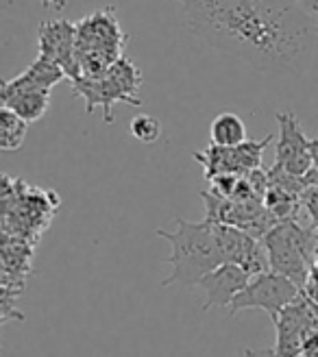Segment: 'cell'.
<instances>
[{
	"label": "cell",
	"instance_id": "cell-1",
	"mask_svg": "<svg viewBox=\"0 0 318 357\" xmlns=\"http://www.w3.org/2000/svg\"><path fill=\"white\" fill-rule=\"evenodd\" d=\"M174 3L197 38L266 73L303 75L318 52V24L298 0Z\"/></svg>",
	"mask_w": 318,
	"mask_h": 357
},
{
	"label": "cell",
	"instance_id": "cell-2",
	"mask_svg": "<svg viewBox=\"0 0 318 357\" xmlns=\"http://www.w3.org/2000/svg\"><path fill=\"white\" fill-rule=\"evenodd\" d=\"M174 222V231H155V236L170 244V255L164 261L172 266V273L162 285H199L205 275L225 264L214 225L207 220L188 222L183 218H176Z\"/></svg>",
	"mask_w": 318,
	"mask_h": 357
},
{
	"label": "cell",
	"instance_id": "cell-3",
	"mask_svg": "<svg viewBox=\"0 0 318 357\" xmlns=\"http://www.w3.org/2000/svg\"><path fill=\"white\" fill-rule=\"evenodd\" d=\"M114 9L96 11L77 22V61L83 77H103L122 57L127 46Z\"/></svg>",
	"mask_w": 318,
	"mask_h": 357
},
{
	"label": "cell",
	"instance_id": "cell-4",
	"mask_svg": "<svg viewBox=\"0 0 318 357\" xmlns=\"http://www.w3.org/2000/svg\"><path fill=\"white\" fill-rule=\"evenodd\" d=\"M298 296H301V285L294 283L286 275L266 271L262 275L251 277V281L246 283V288L234 298L232 305H229V314L236 316L242 310H264L275 323L281 310L290 305Z\"/></svg>",
	"mask_w": 318,
	"mask_h": 357
},
{
	"label": "cell",
	"instance_id": "cell-5",
	"mask_svg": "<svg viewBox=\"0 0 318 357\" xmlns=\"http://www.w3.org/2000/svg\"><path fill=\"white\" fill-rule=\"evenodd\" d=\"M271 271L290 277L294 283L303 285L308 279V236L294 222L286 220L275 225L266 236Z\"/></svg>",
	"mask_w": 318,
	"mask_h": 357
},
{
	"label": "cell",
	"instance_id": "cell-6",
	"mask_svg": "<svg viewBox=\"0 0 318 357\" xmlns=\"http://www.w3.org/2000/svg\"><path fill=\"white\" fill-rule=\"evenodd\" d=\"M275 329H277L275 355L301 357L303 337L310 331L318 329V305L301 292V296L294 298L290 305L281 310L279 318L275 320Z\"/></svg>",
	"mask_w": 318,
	"mask_h": 357
},
{
	"label": "cell",
	"instance_id": "cell-7",
	"mask_svg": "<svg viewBox=\"0 0 318 357\" xmlns=\"http://www.w3.org/2000/svg\"><path fill=\"white\" fill-rule=\"evenodd\" d=\"M279 142L275 151V168L284 170L292 176H305L314 164L310 155V137L303 133L301 122L292 112L277 114Z\"/></svg>",
	"mask_w": 318,
	"mask_h": 357
},
{
	"label": "cell",
	"instance_id": "cell-8",
	"mask_svg": "<svg viewBox=\"0 0 318 357\" xmlns=\"http://www.w3.org/2000/svg\"><path fill=\"white\" fill-rule=\"evenodd\" d=\"M38 57L61 66L73 81L83 77L77 61V24L68 20H44L38 29Z\"/></svg>",
	"mask_w": 318,
	"mask_h": 357
},
{
	"label": "cell",
	"instance_id": "cell-9",
	"mask_svg": "<svg viewBox=\"0 0 318 357\" xmlns=\"http://www.w3.org/2000/svg\"><path fill=\"white\" fill-rule=\"evenodd\" d=\"M73 94L85 98V114L92 116L96 107L103 109V120L105 124L114 122V105L125 102L131 107H142V100L137 96L127 94L114 79L107 75L103 77H79L73 81Z\"/></svg>",
	"mask_w": 318,
	"mask_h": 357
},
{
	"label": "cell",
	"instance_id": "cell-10",
	"mask_svg": "<svg viewBox=\"0 0 318 357\" xmlns=\"http://www.w3.org/2000/svg\"><path fill=\"white\" fill-rule=\"evenodd\" d=\"M249 281H251V275L246 273L240 264H232V261L220 264L209 275H205L199 283V288H203L207 296L203 310H211V307L229 310L234 298L246 288Z\"/></svg>",
	"mask_w": 318,
	"mask_h": 357
},
{
	"label": "cell",
	"instance_id": "cell-11",
	"mask_svg": "<svg viewBox=\"0 0 318 357\" xmlns=\"http://www.w3.org/2000/svg\"><path fill=\"white\" fill-rule=\"evenodd\" d=\"M3 107L11 109L26 122H38L44 118L48 105H50V92L48 89H31V87H3Z\"/></svg>",
	"mask_w": 318,
	"mask_h": 357
},
{
	"label": "cell",
	"instance_id": "cell-12",
	"mask_svg": "<svg viewBox=\"0 0 318 357\" xmlns=\"http://www.w3.org/2000/svg\"><path fill=\"white\" fill-rule=\"evenodd\" d=\"M66 70L57 63H52L44 57H38L35 59L22 75H17L15 79L11 81H5L3 87H31V89H50L59 85L63 79H66Z\"/></svg>",
	"mask_w": 318,
	"mask_h": 357
},
{
	"label": "cell",
	"instance_id": "cell-13",
	"mask_svg": "<svg viewBox=\"0 0 318 357\" xmlns=\"http://www.w3.org/2000/svg\"><path fill=\"white\" fill-rule=\"evenodd\" d=\"M194 159H197V162L205 168V178H207V181H211L214 176H222V174H238V176H242L234 146L209 144L205 151L194 153Z\"/></svg>",
	"mask_w": 318,
	"mask_h": 357
},
{
	"label": "cell",
	"instance_id": "cell-14",
	"mask_svg": "<svg viewBox=\"0 0 318 357\" xmlns=\"http://www.w3.org/2000/svg\"><path fill=\"white\" fill-rule=\"evenodd\" d=\"M246 142V127L238 114L222 112L209 124V144L238 146Z\"/></svg>",
	"mask_w": 318,
	"mask_h": 357
},
{
	"label": "cell",
	"instance_id": "cell-15",
	"mask_svg": "<svg viewBox=\"0 0 318 357\" xmlns=\"http://www.w3.org/2000/svg\"><path fill=\"white\" fill-rule=\"evenodd\" d=\"M29 124L31 122H26L24 118H20L11 109H7V107H3V112H0V149L3 151L22 149Z\"/></svg>",
	"mask_w": 318,
	"mask_h": 357
},
{
	"label": "cell",
	"instance_id": "cell-16",
	"mask_svg": "<svg viewBox=\"0 0 318 357\" xmlns=\"http://www.w3.org/2000/svg\"><path fill=\"white\" fill-rule=\"evenodd\" d=\"M105 75H107L109 79H114L131 96H135L139 85H142V73H139V70L135 68V63L129 57H125V55H122Z\"/></svg>",
	"mask_w": 318,
	"mask_h": 357
},
{
	"label": "cell",
	"instance_id": "cell-17",
	"mask_svg": "<svg viewBox=\"0 0 318 357\" xmlns=\"http://www.w3.org/2000/svg\"><path fill=\"white\" fill-rule=\"evenodd\" d=\"M131 135L142 144H155L162 137V122L151 114H139L131 120Z\"/></svg>",
	"mask_w": 318,
	"mask_h": 357
},
{
	"label": "cell",
	"instance_id": "cell-18",
	"mask_svg": "<svg viewBox=\"0 0 318 357\" xmlns=\"http://www.w3.org/2000/svg\"><path fill=\"white\" fill-rule=\"evenodd\" d=\"M301 357H318V329L310 331V333L303 337Z\"/></svg>",
	"mask_w": 318,
	"mask_h": 357
},
{
	"label": "cell",
	"instance_id": "cell-19",
	"mask_svg": "<svg viewBox=\"0 0 318 357\" xmlns=\"http://www.w3.org/2000/svg\"><path fill=\"white\" fill-rule=\"evenodd\" d=\"M303 194H305L303 203L310 209L314 222L318 225V185H308V192H303Z\"/></svg>",
	"mask_w": 318,
	"mask_h": 357
},
{
	"label": "cell",
	"instance_id": "cell-20",
	"mask_svg": "<svg viewBox=\"0 0 318 357\" xmlns=\"http://www.w3.org/2000/svg\"><path fill=\"white\" fill-rule=\"evenodd\" d=\"M244 357H277L275 349H244Z\"/></svg>",
	"mask_w": 318,
	"mask_h": 357
},
{
	"label": "cell",
	"instance_id": "cell-21",
	"mask_svg": "<svg viewBox=\"0 0 318 357\" xmlns=\"http://www.w3.org/2000/svg\"><path fill=\"white\" fill-rule=\"evenodd\" d=\"M298 5L305 9L308 15H312L318 20V0H298Z\"/></svg>",
	"mask_w": 318,
	"mask_h": 357
},
{
	"label": "cell",
	"instance_id": "cell-22",
	"mask_svg": "<svg viewBox=\"0 0 318 357\" xmlns=\"http://www.w3.org/2000/svg\"><path fill=\"white\" fill-rule=\"evenodd\" d=\"M44 9H57V11H63L66 9V0H40Z\"/></svg>",
	"mask_w": 318,
	"mask_h": 357
},
{
	"label": "cell",
	"instance_id": "cell-23",
	"mask_svg": "<svg viewBox=\"0 0 318 357\" xmlns=\"http://www.w3.org/2000/svg\"><path fill=\"white\" fill-rule=\"evenodd\" d=\"M310 155H312V164H314V168L318 170V137H316V139H310Z\"/></svg>",
	"mask_w": 318,
	"mask_h": 357
},
{
	"label": "cell",
	"instance_id": "cell-24",
	"mask_svg": "<svg viewBox=\"0 0 318 357\" xmlns=\"http://www.w3.org/2000/svg\"><path fill=\"white\" fill-rule=\"evenodd\" d=\"M316 24H318V20H316Z\"/></svg>",
	"mask_w": 318,
	"mask_h": 357
}]
</instances>
